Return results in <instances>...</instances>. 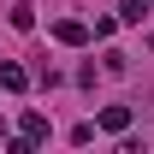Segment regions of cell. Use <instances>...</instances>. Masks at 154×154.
<instances>
[{"mask_svg":"<svg viewBox=\"0 0 154 154\" xmlns=\"http://www.w3.org/2000/svg\"><path fill=\"white\" fill-rule=\"evenodd\" d=\"M54 42H65V48H83V42H89V24H83V18H59V24H54Z\"/></svg>","mask_w":154,"mask_h":154,"instance_id":"6da1fadb","label":"cell"},{"mask_svg":"<svg viewBox=\"0 0 154 154\" xmlns=\"http://www.w3.org/2000/svg\"><path fill=\"white\" fill-rule=\"evenodd\" d=\"M24 83H30V77H24V65H12V59H6V65H0V89H12V95H18Z\"/></svg>","mask_w":154,"mask_h":154,"instance_id":"7a4b0ae2","label":"cell"},{"mask_svg":"<svg viewBox=\"0 0 154 154\" xmlns=\"http://www.w3.org/2000/svg\"><path fill=\"white\" fill-rule=\"evenodd\" d=\"M101 131H131V107H107L101 113Z\"/></svg>","mask_w":154,"mask_h":154,"instance_id":"3957f363","label":"cell"},{"mask_svg":"<svg viewBox=\"0 0 154 154\" xmlns=\"http://www.w3.org/2000/svg\"><path fill=\"white\" fill-rule=\"evenodd\" d=\"M42 136H48V119H42V113H24V142H42Z\"/></svg>","mask_w":154,"mask_h":154,"instance_id":"277c9868","label":"cell"},{"mask_svg":"<svg viewBox=\"0 0 154 154\" xmlns=\"http://www.w3.org/2000/svg\"><path fill=\"white\" fill-rule=\"evenodd\" d=\"M142 12H148V0H125V12H119V18H125V24H142Z\"/></svg>","mask_w":154,"mask_h":154,"instance_id":"5b68a950","label":"cell"},{"mask_svg":"<svg viewBox=\"0 0 154 154\" xmlns=\"http://www.w3.org/2000/svg\"><path fill=\"white\" fill-rule=\"evenodd\" d=\"M148 48H154V36H148Z\"/></svg>","mask_w":154,"mask_h":154,"instance_id":"8992f818","label":"cell"}]
</instances>
